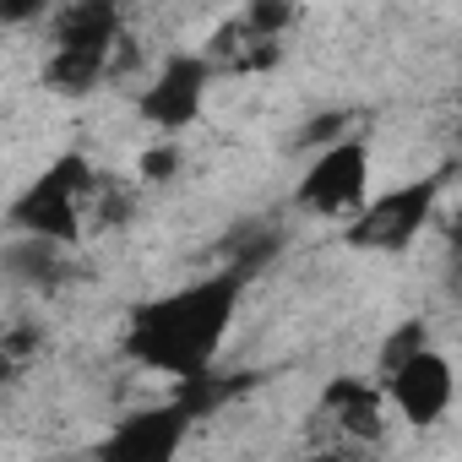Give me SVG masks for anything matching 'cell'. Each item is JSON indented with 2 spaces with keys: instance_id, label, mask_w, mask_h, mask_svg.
Masks as SVG:
<instances>
[{
  "instance_id": "obj_3",
  "label": "cell",
  "mask_w": 462,
  "mask_h": 462,
  "mask_svg": "<svg viewBox=\"0 0 462 462\" xmlns=\"http://www.w3.org/2000/svg\"><path fill=\"white\" fill-rule=\"evenodd\" d=\"M430 201H435V180H419V185H402L392 196L359 201L348 212V245H359V251H402L419 235V223L430 217Z\"/></svg>"
},
{
  "instance_id": "obj_9",
  "label": "cell",
  "mask_w": 462,
  "mask_h": 462,
  "mask_svg": "<svg viewBox=\"0 0 462 462\" xmlns=\"http://www.w3.org/2000/svg\"><path fill=\"white\" fill-rule=\"evenodd\" d=\"M327 408H332L337 430H348V435H375L381 430V392L365 386V381H337L327 392Z\"/></svg>"
},
{
  "instance_id": "obj_1",
  "label": "cell",
  "mask_w": 462,
  "mask_h": 462,
  "mask_svg": "<svg viewBox=\"0 0 462 462\" xmlns=\"http://www.w3.org/2000/svg\"><path fill=\"white\" fill-rule=\"evenodd\" d=\"M235 310H240V273L190 283L180 294L147 300L131 316L125 348H131V359L142 370H158V375H174V381L207 375L217 348H223V337H228Z\"/></svg>"
},
{
  "instance_id": "obj_2",
  "label": "cell",
  "mask_w": 462,
  "mask_h": 462,
  "mask_svg": "<svg viewBox=\"0 0 462 462\" xmlns=\"http://www.w3.org/2000/svg\"><path fill=\"white\" fill-rule=\"evenodd\" d=\"M93 196V169L88 158H55L12 207V223L28 228L33 240H50V245H71L82 235V207Z\"/></svg>"
},
{
  "instance_id": "obj_4",
  "label": "cell",
  "mask_w": 462,
  "mask_h": 462,
  "mask_svg": "<svg viewBox=\"0 0 462 462\" xmlns=\"http://www.w3.org/2000/svg\"><path fill=\"white\" fill-rule=\"evenodd\" d=\"M365 190H370V158H365V147L359 142H332L310 163V174L300 180V207L327 212V217H348L365 201Z\"/></svg>"
},
{
  "instance_id": "obj_10",
  "label": "cell",
  "mask_w": 462,
  "mask_h": 462,
  "mask_svg": "<svg viewBox=\"0 0 462 462\" xmlns=\"http://www.w3.org/2000/svg\"><path fill=\"white\" fill-rule=\"evenodd\" d=\"M50 12V0H0V23H33Z\"/></svg>"
},
{
  "instance_id": "obj_7",
  "label": "cell",
  "mask_w": 462,
  "mask_h": 462,
  "mask_svg": "<svg viewBox=\"0 0 462 462\" xmlns=\"http://www.w3.org/2000/svg\"><path fill=\"white\" fill-rule=\"evenodd\" d=\"M201 93H207V66L201 60H174L169 71H158V82L142 98V115L158 120L163 131H180L201 115Z\"/></svg>"
},
{
  "instance_id": "obj_5",
  "label": "cell",
  "mask_w": 462,
  "mask_h": 462,
  "mask_svg": "<svg viewBox=\"0 0 462 462\" xmlns=\"http://www.w3.org/2000/svg\"><path fill=\"white\" fill-rule=\"evenodd\" d=\"M386 381H392V402L402 408V419H413V424H435L446 408H451V365L435 354V348H413V354H402L392 370H386Z\"/></svg>"
},
{
  "instance_id": "obj_6",
  "label": "cell",
  "mask_w": 462,
  "mask_h": 462,
  "mask_svg": "<svg viewBox=\"0 0 462 462\" xmlns=\"http://www.w3.org/2000/svg\"><path fill=\"white\" fill-rule=\"evenodd\" d=\"M120 39V6L115 0H71L55 23V50L60 55H88L109 66V50Z\"/></svg>"
},
{
  "instance_id": "obj_11",
  "label": "cell",
  "mask_w": 462,
  "mask_h": 462,
  "mask_svg": "<svg viewBox=\"0 0 462 462\" xmlns=\"http://www.w3.org/2000/svg\"><path fill=\"white\" fill-rule=\"evenodd\" d=\"M142 169H147V174H169V169H174V152H169V147H163V152H147Z\"/></svg>"
},
{
  "instance_id": "obj_8",
  "label": "cell",
  "mask_w": 462,
  "mask_h": 462,
  "mask_svg": "<svg viewBox=\"0 0 462 462\" xmlns=\"http://www.w3.org/2000/svg\"><path fill=\"white\" fill-rule=\"evenodd\" d=\"M185 424H190V408H158V413H136L125 419L115 435H109V457H136V462H152V457H174L180 440H185Z\"/></svg>"
}]
</instances>
